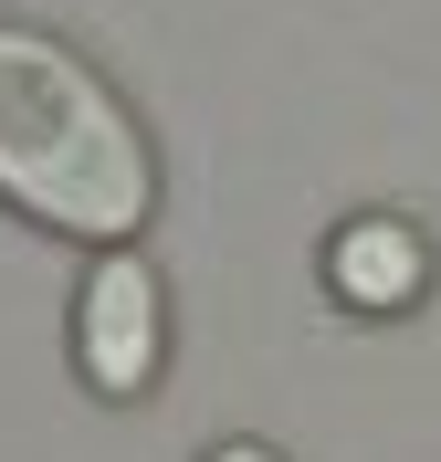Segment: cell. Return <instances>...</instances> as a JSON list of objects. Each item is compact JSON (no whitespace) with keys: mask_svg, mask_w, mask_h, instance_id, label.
I'll return each instance as SVG.
<instances>
[{"mask_svg":"<svg viewBox=\"0 0 441 462\" xmlns=\"http://www.w3.org/2000/svg\"><path fill=\"white\" fill-rule=\"evenodd\" d=\"M0 200L74 242H126L158 200V158L137 116L106 95V74L11 22H0Z\"/></svg>","mask_w":441,"mask_h":462,"instance_id":"cell-1","label":"cell"},{"mask_svg":"<svg viewBox=\"0 0 441 462\" xmlns=\"http://www.w3.org/2000/svg\"><path fill=\"white\" fill-rule=\"evenodd\" d=\"M74 357H85V378L106 400H137L147 378H158V357H169V305H158V273H147L137 253L95 263L85 305H74Z\"/></svg>","mask_w":441,"mask_h":462,"instance_id":"cell-2","label":"cell"},{"mask_svg":"<svg viewBox=\"0 0 441 462\" xmlns=\"http://www.w3.org/2000/svg\"><path fill=\"white\" fill-rule=\"evenodd\" d=\"M326 284L347 294L357 316H400V305H420V284H431V253H420L410 221L368 210V221H347L326 242Z\"/></svg>","mask_w":441,"mask_h":462,"instance_id":"cell-3","label":"cell"},{"mask_svg":"<svg viewBox=\"0 0 441 462\" xmlns=\"http://www.w3.org/2000/svg\"><path fill=\"white\" fill-rule=\"evenodd\" d=\"M210 462H284V452H273V441H221Z\"/></svg>","mask_w":441,"mask_h":462,"instance_id":"cell-4","label":"cell"}]
</instances>
